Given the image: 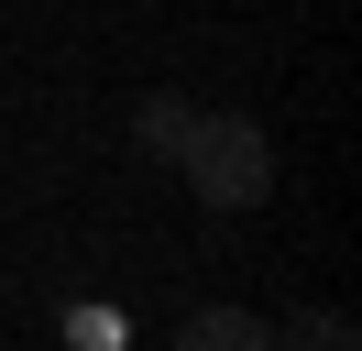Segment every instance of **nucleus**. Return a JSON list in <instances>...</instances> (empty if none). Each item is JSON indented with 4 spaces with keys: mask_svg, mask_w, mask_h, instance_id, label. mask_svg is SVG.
Listing matches in <instances>:
<instances>
[{
    "mask_svg": "<svg viewBox=\"0 0 362 351\" xmlns=\"http://www.w3.org/2000/svg\"><path fill=\"white\" fill-rule=\"evenodd\" d=\"M176 176H187L198 209L242 219V209H264V197H274V132L252 121V110H198L187 143H176Z\"/></svg>",
    "mask_w": 362,
    "mask_h": 351,
    "instance_id": "1",
    "label": "nucleus"
},
{
    "mask_svg": "<svg viewBox=\"0 0 362 351\" xmlns=\"http://www.w3.org/2000/svg\"><path fill=\"white\" fill-rule=\"evenodd\" d=\"M176 351H274V318H252V307H198V318L176 329Z\"/></svg>",
    "mask_w": 362,
    "mask_h": 351,
    "instance_id": "2",
    "label": "nucleus"
},
{
    "mask_svg": "<svg viewBox=\"0 0 362 351\" xmlns=\"http://www.w3.org/2000/svg\"><path fill=\"white\" fill-rule=\"evenodd\" d=\"M187 121H198V99H176V88H154V99L132 110V143H143V154H165V165H176V143H187Z\"/></svg>",
    "mask_w": 362,
    "mask_h": 351,
    "instance_id": "3",
    "label": "nucleus"
},
{
    "mask_svg": "<svg viewBox=\"0 0 362 351\" xmlns=\"http://www.w3.org/2000/svg\"><path fill=\"white\" fill-rule=\"evenodd\" d=\"M274 351H362V329L340 307H296V329H274Z\"/></svg>",
    "mask_w": 362,
    "mask_h": 351,
    "instance_id": "4",
    "label": "nucleus"
}]
</instances>
